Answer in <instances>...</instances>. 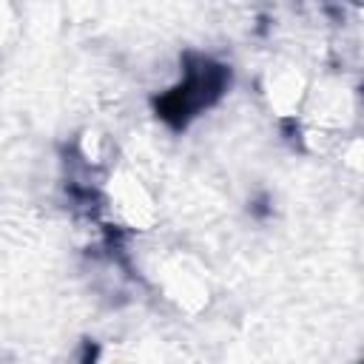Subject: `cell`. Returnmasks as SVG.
Masks as SVG:
<instances>
[{
  "label": "cell",
  "mask_w": 364,
  "mask_h": 364,
  "mask_svg": "<svg viewBox=\"0 0 364 364\" xmlns=\"http://www.w3.org/2000/svg\"><path fill=\"white\" fill-rule=\"evenodd\" d=\"M222 85H225V68L202 65V68L191 71L179 88H173L168 97H162V102H156L159 117L171 119L173 125H185V119L193 117V111L208 105L222 91Z\"/></svg>",
  "instance_id": "cell-1"
}]
</instances>
